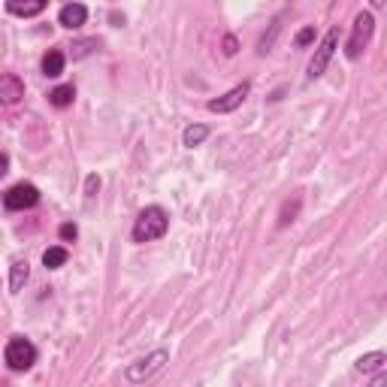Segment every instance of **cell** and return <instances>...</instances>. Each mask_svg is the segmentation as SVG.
Wrapping results in <instances>:
<instances>
[{
  "label": "cell",
  "mask_w": 387,
  "mask_h": 387,
  "mask_svg": "<svg viewBox=\"0 0 387 387\" xmlns=\"http://www.w3.org/2000/svg\"><path fill=\"white\" fill-rule=\"evenodd\" d=\"M40 203V188L30 185V181H18V185L4 191V209L9 212H25L33 209Z\"/></svg>",
  "instance_id": "8992f818"
},
{
  "label": "cell",
  "mask_w": 387,
  "mask_h": 387,
  "mask_svg": "<svg viewBox=\"0 0 387 387\" xmlns=\"http://www.w3.org/2000/svg\"><path fill=\"white\" fill-rule=\"evenodd\" d=\"M45 0H9L6 4V13L9 16H18V18H33V16H40L45 13Z\"/></svg>",
  "instance_id": "30bf717a"
},
{
  "label": "cell",
  "mask_w": 387,
  "mask_h": 387,
  "mask_svg": "<svg viewBox=\"0 0 387 387\" xmlns=\"http://www.w3.org/2000/svg\"><path fill=\"white\" fill-rule=\"evenodd\" d=\"M100 49V43L91 37V40H76L73 45H70V58L73 61H82V58H88V55H94Z\"/></svg>",
  "instance_id": "ac0fdd59"
},
{
  "label": "cell",
  "mask_w": 387,
  "mask_h": 387,
  "mask_svg": "<svg viewBox=\"0 0 387 387\" xmlns=\"http://www.w3.org/2000/svg\"><path fill=\"white\" fill-rule=\"evenodd\" d=\"M67 260H70V252H67L64 245H52V248H45L43 252V267L45 269H61Z\"/></svg>",
  "instance_id": "2e32d148"
},
{
  "label": "cell",
  "mask_w": 387,
  "mask_h": 387,
  "mask_svg": "<svg viewBox=\"0 0 387 387\" xmlns=\"http://www.w3.org/2000/svg\"><path fill=\"white\" fill-rule=\"evenodd\" d=\"M169 230V215L164 206H145L140 215H136V221H133V242H155V239H161L164 233Z\"/></svg>",
  "instance_id": "6da1fadb"
},
{
  "label": "cell",
  "mask_w": 387,
  "mask_h": 387,
  "mask_svg": "<svg viewBox=\"0 0 387 387\" xmlns=\"http://www.w3.org/2000/svg\"><path fill=\"white\" fill-rule=\"evenodd\" d=\"M336 49H339V28H330V30L324 33V40L318 43V49H315L312 61H309V73H305V76H309L312 82H315V79H321V76H324V70L330 67V61H333Z\"/></svg>",
  "instance_id": "5b68a950"
},
{
  "label": "cell",
  "mask_w": 387,
  "mask_h": 387,
  "mask_svg": "<svg viewBox=\"0 0 387 387\" xmlns=\"http://www.w3.org/2000/svg\"><path fill=\"white\" fill-rule=\"evenodd\" d=\"M97 191H100V176H97V173H91V176L85 179V200L91 203V200L97 197Z\"/></svg>",
  "instance_id": "ffe728a7"
},
{
  "label": "cell",
  "mask_w": 387,
  "mask_h": 387,
  "mask_svg": "<svg viewBox=\"0 0 387 387\" xmlns=\"http://www.w3.org/2000/svg\"><path fill=\"white\" fill-rule=\"evenodd\" d=\"M281 18H284V16H279L276 21H272V25H269V33H264V37L257 40V55H260V58L272 52V43H276V37L281 33Z\"/></svg>",
  "instance_id": "e0dca14e"
},
{
  "label": "cell",
  "mask_w": 387,
  "mask_h": 387,
  "mask_svg": "<svg viewBox=\"0 0 387 387\" xmlns=\"http://www.w3.org/2000/svg\"><path fill=\"white\" fill-rule=\"evenodd\" d=\"M88 21V6L85 4H67L58 13V25L67 30H79Z\"/></svg>",
  "instance_id": "9c48e42d"
},
{
  "label": "cell",
  "mask_w": 387,
  "mask_h": 387,
  "mask_svg": "<svg viewBox=\"0 0 387 387\" xmlns=\"http://www.w3.org/2000/svg\"><path fill=\"white\" fill-rule=\"evenodd\" d=\"M9 173V155L6 152H0V179H4Z\"/></svg>",
  "instance_id": "cb8c5ba5"
},
{
  "label": "cell",
  "mask_w": 387,
  "mask_h": 387,
  "mask_svg": "<svg viewBox=\"0 0 387 387\" xmlns=\"http://www.w3.org/2000/svg\"><path fill=\"white\" fill-rule=\"evenodd\" d=\"M37 357H40L37 345H33L30 339H25V336H13L6 342V348H4V363L13 372H28L33 363H37Z\"/></svg>",
  "instance_id": "3957f363"
},
{
  "label": "cell",
  "mask_w": 387,
  "mask_h": 387,
  "mask_svg": "<svg viewBox=\"0 0 387 387\" xmlns=\"http://www.w3.org/2000/svg\"><path fill=\"white\" fill-rule=\"evenodd\" d=\"M167 360H169V351L167 348H155L152 354H145V357H140V360H133V363L124 366V381H128V384H145L155 372H161L167 366Z\"/></svg>",
  "instance_id": "7a4b0ae2"
},
{
  "label": "cell",
  "mask_w": 387,
  "mask_h": 387,
  "mask_svg": "<svg viewBox=\"0 0 387 387\" xmlns=\"http://www.w3.org/2000/svg\"><path fill=\"white\" fill-rule=\"evenodd\" d=\"M369 387H387V372H375V378Z\"/></svg>",
  "instance_id": "d4e9b609"
},
{
  "label": "cell",
  "mask_w": 387,
  "mask_h": 387,
  "mask_svg": "<svg viewBox=\"0 0 387 387\" xmlns=\"http://www.w3.org/2000/svg\"><path fill=\"white\" fill-rule=\"evenodd\" d=\"M384 363H387L384 351H369V354H363V357L354 363V369L363 372V375H372V372H384Z\"/></svg>",
  "instance_id": "7c38bea8"
},
{
  "label": "cell",
  "mask_w": 387,
  "mask_h": 387,
  "mask_svg": "<svg viewBox=\"0 0 387 387\" xmlns=\"http://www.w3.org/2000/svg\"><path fill=\"white\" fill-rule=\"evenodd\" d=\"M221 52L227 55V58H233V55L239 52V40L233 37V33H227V37L221 40Z\"/></svg>",
  "instance_id": "603a6c76"
},
{
  "label": "cell",
  "mask_w": 387,
  "mask_h": 387,
  "mask_svg": "<svg viewBox=\"0 0 387 387\" xmlns=\"http://www.w3.org/2000/svg\"><path fill=\"white\" fill-rule=\"evenodd\" d=\"M297 212H300V197H293V203L288 200L281 206V215H279V227H288L293 218H297Z\"/></svg>",
  "instance_id": "d6986e66"
},
{
  "label": "cell",
  "mask_w": 387,
  "mask_h": 387,
  "mask_svg": "<svg viewBox=\"0 0 387 387\" xmlns=\"http://www.w3.org/2000/svg\"><path fill=\"white\" fill-rule=\"evenodd\" d=\"M64 64H67V55L61 49H49V52L43 55V76L58 79L64 73Z\"/></svg>",
  "instance_id": "8fae6325"
},
{
  "label": "cell",
  "mask_w": 387,
  "mask_h": 387,
  "mask_svg": "<svg viewBox=\"0 0 387 387\" xmlns=\"http://www.w3.org/2000/svg\"><path fill=\"white\" fill-rule=\"evenodd\" d=\"M25 97V82L16 73H4L0 76V103L4 106H16Z\"/></svg>",
  "instance_id": "ba28073f"
},
{
  "label": "cell",
  "mask_w": 387,
  "mask_h": 387,
  "mask_svg": "<svg viewBox=\"0 0 387 387\" xmlns=\"http://www.w3.org/2000/svg\"><path fill=\"white\" fill-rule=\"evenodd\" d=\"M28 279H30V264H28V260H13V267H9V291L18 293L28 284Z\"/></svg>",
  "instance_id": "4fadbf2b"
},
{
  "label": "cell",
  "mask_w": 387,
  "mask_h": 387,
  "mask_svg": "<svg viewBox=\"0 0 387 387\" xmlns=\"http://www.w3.org/2000/svg\"><path fill=\"white\" fill-rule=\"evenodd\" d=\"M73 100H76V88H73V85H58V88L49 91V103H52L55 109L73 106Z\"/></svg>",
  "instance_id": "9a60e30c"
},
{
  "label": "cell",
  "mask_w": 387,
  "mask_h": 387,
  "mask_svg": "<svg viewBox=\"0 0 387 387\" xmlns=\"http://www.w3.org/2000/svg\"><path fill=\"white\" fill-rule=\"evenodd\" d=\"M209 128L206 124H191V128H185V133H181V145H185V149H197V145H203L209 140Z\"/></svg>",
  "instance_id": "5bb4252c"
},
{
  "label": "cell",
  "mask_w": 387,
  "mask_h": 387,
  "mask_svg": "<svg viewBox=\"0 0 387 387\" xmlns=\"http://www.w3.org/2000/svg\"><path fill=\"white\" fill-rule=\"evenodd\" d=\"M315 43V28L309 25V28H303L300 33H297V40H293V45H297V49H305V45H312Z\"/></svg>",
  "instance_id": "44dd1931"
},
{
  "label": "cell",
  "mask_w": 387,
  "mask_h": 387,
  "mask_svg": "<svg viewBox=\"0 0 387 387\" xmlns=\"http://www.w3.org/2000/svg\"><path fill=\"white\" fill-rule=\"evenodd\" d=\"M248 91H252V85H248V82H242V85L230 88V91H227V94H221V97L209 100V103H206V109H209V112H218V116H224V112H233V109H239V106L245 103Z\"/></svg>",
  "instance_id": "52a82bcc"
},
{
  "label": "cell",
  "mask_w": 387,
  "mask_h": 387,
  "mask_svg": "<svg viewBox=\"0 0 387 387\" xmlns=\"http://www.w3.org/2000/svg\"><path fill=\"white\" fill-rule=\"evenodd\" d=\"M58 236L64 239V242H76V239H79V227H76L73 221H67V224H61Z\"/></svg>",
  "instance_id": "7402d4cb"
},
{
  "label": "cell",
  "mask_w": 387,
  "mask_h": 387,
  "mask_svg": "<svg viewBox=\"0 0 387 387\" xmlns=\"http://www.w3.org/2000/svg\"><path fill=\"white\" fill-rule=\"evenodd\" d=\"M372 33H375V18H372L369 9H363V13H357L354 25H351V37L345 43V58L348 61H357L360 58L363 49H366L369 40H372Z\"/></svg>",
  "instance_id": "277c9868"
}]
</instances>
